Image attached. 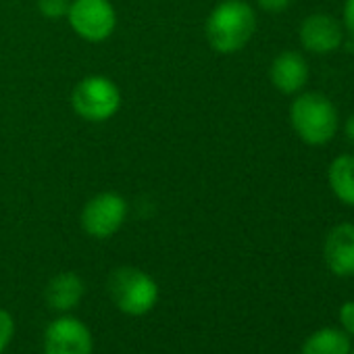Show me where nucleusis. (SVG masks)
<instances>
[{"label": "nucleus", "instance_id": "obj_6", "mask_svg": "<svg viewBox=\"0 0 354 354\" xmlns=\"http://www.w3.org/2000/svg\"><path fill=\"white\" fill-rule=\"evenodd\" d=\"M127 217V203L115 192L96 194L82 211V227L88 236L104 240L115 236Z\"/></svg>", "mask_w": 354, "mask_h": 354}, {"label": "nucleus", "instance_id": "obj_8", "mask_svg": "<svg viewBox=\"0 0 354 354\" xmlns=\"http://www.w3.org/2000/svg\"><path fill=\"white\" fill-rule=\"evenodd\" d=\"M300 42L308 53L327 55L337 50L344 44L342 26L331 15H310L300 26Z\"/></svg>", "mask_w": 354, "mask_h": 354}, {"label": "nucleus", "instance_id": "obj_5", "mask_svg": "<svg viewBox=\"0 0 354 354\" xmlns=\"http://www.w3.org/2000/svg\"><path fill=\"white\" fill-rule=\"evenodd\" d=\"M67 19L86 42H104L117 28V13L111 0H71Z\"/></svg>", "mask_w": 354, "mask_h": 354}, {"label": "nucleus", "instance_id": "obj_11", "mask_svg": "<svg viewBox=\"0 0 354 354\" xmlns=\"http://www.w3.org/2000/svg\"><path fill=\"white\" fill-rule=\"evenodd\" d=\"M84 281L77 273H71V271H65V273H59L55 275L48 286H46V304L53 308V310H59V313H67L71 308H75L84 296Z\"/></svg>", "mask_w": 354, "mask_h": 354}, {"label": "nucleus", "instance_id": "obj_10", "mask_svg": "<svg viewBox=\"0 0 354 354\" xmlns=\"http://www.w3.org/2000/svg\"><path fill=\"white\" fill-rule=\"evenodd\" d=\"M271 82L283 94L300 92L308 82V65L302 55L294 50H286L275 57L271 63Z\"/></svg>", "mask_w": 354, "mask_h": 354}, {"label": "nucleus", "instance_id": "obj_15", "mask_svg": "<svg viewBox=\"0 0 354 354\" xmlns=\"http://www.w3.org/2000/svg\"><path fill=\"white\" fill-rule=\"evenodd\" d=\"M13 335H15V321L5 308H0V354L9 348Z\"/></svg>", "mask_w": 354, "mask_h": 354}, {"label": "nucleus", "instance_id": "obj_18", "mask_svg": "<svg viewBox=\"0 0 354 354\" xmlns=\"http://www.w3.org/2000/svg\"><path fill=\"white\" fill-rule=\"evenodd\" d=\"M344 26L354 36V0H346L344 3Z\"/></svg>", "mask_w": 354, "mask_h": 354}, {"label": "nucleus", "instance_id": "obj_3", "mask_svg": "<svg viewBox=\"0 0 354 354\" xmlns=\"http://www.w3.org/2000/svg\"><path fill=\"white\" fill-rule=\"evenodd\" d=\"M109 294L121 313L142 317L154 308L158 300V286L142 269L119 267L109 277Z\"/></svg>", "mask_w": 354, "mask_h": 354}, {"label": "nucleus", "instance_id": "obj_1", "mask_svg": "<svg viewBox=\"0 0 354 354\" xmlns=\"http://www.w3.org/2000/svg\"><path fill=\"white\" fill-rule=\"evenodd\" d=\"M254 30L257 15L246 0H223L211 11L205 26L211 48L221 55L242 50L254 36Z\"/></svg>", "mask_w": 354, "mask_h": 354}, {"label": "nucleus", "instance_id": "obj_14", "mask_svg": "<svg viewBox=\"0 0 354 354\" xmlns=\"http://www.w3.org/2000/svg\"><path fill=\"white\" fill-rule=\"evenodd\" d=\"M71 7V0H38V9L48 19H61L67 17Z\"/></svg>", "mask_w": 354, "mask_h": 354}, {"label": "nucleus", "instance_id": "obj_19", "mask_svg": "<svg viewBox=\"0 0 354 354\" xmlns=\"http://www.w3.org/2000/svg\"><path fill=\"white\" fill-rule=\"evenodd\" d=\"M346 136H348V140L354 144V115H350L348 121H346Z\"/></svg>", "mask_w": 354, "mask_h": 354}, {"label": "nucleus", "instance_id": "obj_7", "mask_svg": "<svg viewBox=\"0 0 354 354\" xmlns=\"http://www.w3.org/2000/svg\"><path fill=\"white\" fill-rule=\"evenodd\" d=\"M92 333L80 319L59 317L46 327L44 354H92Z\"/></svg>", "mask_w": 354, "mask_h": 354}, {"label": "nucleus", "instance_id": "obj_20", "mask_svg": "<svg viewBox=\"0 0 354 354\" xmlns=\"http://www.w3.org/2000/svg\"><path fill=\"white\" fill-rule=\"evenodd\" d=\"M352 354H354V350H352Z\"/></svg>", "mask_w": 354, "mask_h": 354}, {"label": "nucleus", "instance_id": "obj_9", "mask_svg": "<svg viewBox=\"0 0 354 354\" xmlns=\"http://www.w3.org/2000/svg\"><path fill=\"white\" fill-rule=\"evenodd\" d=\"M323 257L329 271L337 277L354 275V225L339 223L335 225L323 244Z\"/></svg>", "mask_w": 354, "mask_h": 354}, {"label": "nucleus", "instance_id": "obj_4", "mask_svg": "<svg viewBox=\"0 0 354 354\" xmlns=\"http://www.w3.org/2000/svg\"><path fill=\"white\" fill-rule=\"evenodd\" d=\"M73 111L92 123H102L115 117L121 109V92L117 84L104 75L84 77L71 94Z\"/></svg>", "mask_w": 354, "mask_h": 354}, {"label": "nucleus", "instance_id": "obj_16", "mask_svg": "<svg viewBox=\"0 0 354 354\" xmlns=\"http://www.w3.org/2000/svg\"><path fill=\"white\" fill-rule=\"evenodd\" d=\"M339 323L342 327L354 335V302H344L342 308H339Z\"/></svg>", "mask_w": 354, "mask_h": 354}, {"label": "nucleus", "instance_id": "obj_2", "mask_svg": "<svg viewBox=\"0 0 354 354\" xmlns=\"http://www.w3.org/2000/svg\"><path fill=\"white\" fill-rule=\"evenodd\" d=\"M290 121L298 138L310 146L327 144L337 131V111L319 92L300 94L290 106Z\"/></svg>", "mask_w": 354, "mask_h": 354}, {"label": "nucleus", "instance_id": "obj_12", "mask_svg": "<svg viewBox=\"0 0 354 354\" xmlns=\"http://www.w3.org/2000/svg\"><path fill=\"white\" fill-rule=\"evenodd\" d=\"M327 182L337 201L354 207V154H339L327 169Z\"/></svg>", "mask_w": 354, "mask_h": 354}, {"label": "nucleus", "instance_id": "obj_13", "mask_svg": "<svg viewBox=\"0 0 354 354\" xmlns=\"http://www.w3.org/2000/svg\"><path fill=\"white\" fill-rule=\"evenodd\" d=\"M300 354H350V339L342 329L323 327L304 339Z\"/></svg>", "mask_w": 354, "mask_h": 354}, {"label": "nucleus", "instance_id": "obj_17", "mask_svg": "<svg viewBox=\"0 0 354 354\" xmlns=\"http://www.w3.org/2000/svg\"><path fill=\"white\" fill-rule=\"evenodd\" d=\"M259 7L263 11H269V13H281L286 11L290 5H292V0H257Z\"/></svg>", "mask_w": 354, "mask_h": 354}]
</instances>
